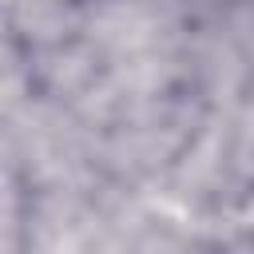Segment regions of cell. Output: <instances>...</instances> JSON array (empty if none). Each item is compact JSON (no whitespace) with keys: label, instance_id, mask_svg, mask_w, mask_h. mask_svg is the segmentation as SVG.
<instances>
[{"label":"cell","instance_id":"obj_1","mask_svg":"<svg viewBox=\"0 0 254 254\" xmlns=\"http://www.w3.org/2000/svg\"><path fill=\"white\" fill-rule=\"evenodd\" d=\"M218 4H238V0H218Z\"/></svg>","mask_w":254,"mask_h":254}]
</instances>
